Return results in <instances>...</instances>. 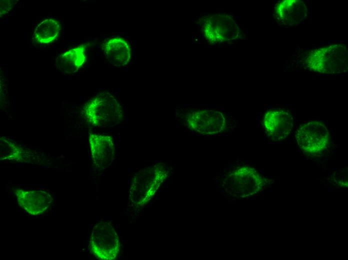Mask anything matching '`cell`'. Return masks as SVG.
<instances>
[{"label": "cell", "mask_w": 348, "mask_h": 260, "mask_svg": "<svg viewBox=\"0 0 348 260\" xmlns=\"http://www.w3.org/2000/svg\"><path fill=\"white\" fill-rule=\"evenodd\" d=\"M84 111L87 121L98 128L116 125L123 117L121 105L108 92L102 93L90 99L86 104Z\"/></svg>", "instance_id": "2"}, {"label": "cell", "mask_w": 348, "mask_h": 260, "mask_svg": "<svg viewBox=\"0 0 348 260\" xmlns=\"http://www.w3.org/2000/svg\"><path fill=\"white\" fill-rule=\"evenodd\" d=\"M92 160L96 167L105 168L112 162L114 154L113 140L110 136L91 134L89 136Z\"/></svg>", "instance_id": "10"}, {"label": "cell", "mask_w": 348, "mask_h": 260, "mask_svg": "<svg viewBox=\"0 0 348 260\" xmlns=\"http://www.w3.org/2000/svg\"><path fill=\"white\" fill-rule=\"evenodd\" d=\"M14 0H0V16L6 14L14 6Z\"/></svg>", "instance_id": "15"}, {"label": "cell", "mask_w": 348, "mask_h": 260, "mask_svg": "<svg viewBox=\"0 0 348 260\" xmlns=\"http://www.w3.org/2000/svg\"><path fill=\"white\" fill-rule=\"evenodd\" d=\"M275 16L281 24L288 26L296 25L304 20L308 14L306 4L300 0H284L274 8Z\"/></svg>", "instance_id": "11"}, {"label": "cell", "mask_w": 348, "mask_h": 260, "mask_svg": "<svg viewBox=\"0 0 348 260\" xmlns=\"http://www.w3.org/2000/svg\"><path fill=\"white\" fill-rule=\"evenodd\" d=\"M102 48L106 59L115 66H126L130 60V46L127 40L122 36H116L106 40Z\"/></svg>", "instance_id": "12"}, {"label": "cell", "mask_w": 348, "mask_h": 260, "mask_svg": "<svg viewBox=\"0 0 348 260\" xmlns=\"http://www.w3.org/2000/svg\"><path fill=\"white\" fill-rule=\"evenodd\" d=\"M86 46L81 44L60 54L56 58L55 66L66 74L78 71L86 62Z\"/></svg>", "instance_id": "13"}, {"label": "cell", "mask_w": 348, "mask_h": 260, "mask_svg": "<svg viewBox=\"0 0 348 260\" xmlns=\"http://www.w3.org/2000/svg\"><path fill=\"white\" fill-rule=\"evenodd\" d=\"M187 122L189 127L196 132L214 134L222 130L225 118L218 111L201 110L190 113Z\"/></svg>", "instance_id": "8"}, {"label": "cell", "mask_w": 348, "mask_h": 260, "mask_svg": "<svg viewBox=\"0 0 348 260\" xmlns=\"http://www.w3.org/2000/svg\"><path fill=\"white\" fill-rule=\"evenodd\" d=\"M202 32L209 42L214 44H225L236 40L239 36L238 26L230 16L214 14L202 18Z\"/></svg>", "instance_id": "4"}, {"label": "cell", "mask_w": 348, "mask_h": 260, "mask_svg": "<svg viewBox=\"0 0 348 260\" xmlns=\"http://www.w3.org/2000/svg\"><path fill=\"white\" fill-rule=\"evenodd\" d=\"M164 176V172L156 166L148 167L134 176L130 188V200L133 206L140 208L152 198Z\"/></svg>", "instance_id": "3"}, {"label": "cell", "mask_w": 348, "mask_h": 260, "mask_svg": "<svg viewBox=\"0 0 348 260\" xmlns=\"http://www.w3.org/2000/svg\"><path fill=\"white\" fill-rule=\"evenodd\" d=\"M15 194L19 205L28 214L33 216L40 214L51 206L53 198L44 190H24L16 189Z\"/></svg>", "instance_id": "9"}, {"label": "cell", "mask_w": 348, "mask_h": 260, "mask_svg": "<svg viewBox=\"0 0 348 260\" xmlns=\"http://www.w3.org/2000/svg\"><path fill=\"white\" fill-rule=\"evenodd\" d=\"M263 126L266 132L274 140L286 138L293 127V118L286 110L270 109L265 112L263 116Z\"/></svg>", "instance_id": "7"}, {"label": "cell", "mask_w": 348, "mask_h": 260, "mask_svg": "<svg viewBox=\"0 0 348 260\" xmlns=\"http://www.w3.org/2000/svg\"><path fill=\"white\" fill-rule=\"evenodd\" d=\"M91 252L97 258L114 260L120 251L118 236L112 224L102 221L93 228L90 240Z\"/></svg>", "instance_id": "5"}, {"label": "cell", "mask_w": 348, "mask_h": 260, "mask_svg": "<svg viewBox=\"0 0 348 260\" xmlns=\"http://www.w3.org/2000/svg\"><path fill=\"white\" fill-rule=\"evenodd\" d=\"M60 26L58 22L48 18L41 22L36 28L32 36L34 45L38 46L50 45L59 35Z\"/></svg>", "instance_id": "14"}, {"label": "cell", "mask_w": 348, "mask_h": 260, "mask_svg": "<svg viewBox=\"0 0 348 260\" xmlns=\"http://www.w3.org/2000/svg\"><path fill=\"white\" fill-rule=\"evenodd\" d=\"M296 138L304 152L318 154L324 150L330 140L329 132L320 121L312 120L302 124L298 130Z\"/></svg>", "instance_id": "6"}, {"label": "cell", "mask_w": 348, "mask_h": 260, "mask_svg": "<svg viewBox=\"0 0 348 260\" xmlns=\"http://www.w3.org/2000/svg\"><path fill=\"white\" fill-rule=\"evenodd\" d=\"M310 70L328 74L344 72L348 70V50L346 46L333 44L315 48L305 60Z\"/></svg>", "instance_id": "1"}]
</instances>
